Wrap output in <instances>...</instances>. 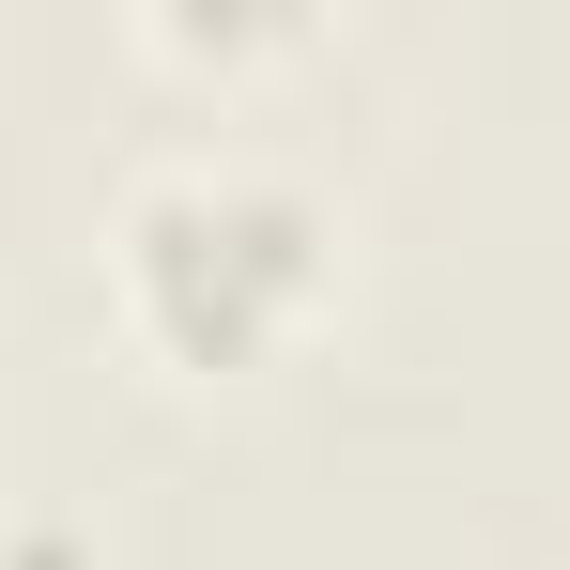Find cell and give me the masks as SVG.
<instances>
[{
    "mask_svg": "<svg viewBox=\"0 0 570 570\" xmlns=\"http://www.w3.org/2000/svg\"><path fill=\"white\" fill-rule=\"evenodd\" d=\"M340 278V216L263 155H170L108 232V293L170 371H263Z\"/></svg>",
    "mask_w": 570,
    "mask_h": 570,
    "instance_id": "1",
    "label": "cell"
}]
</instances>
